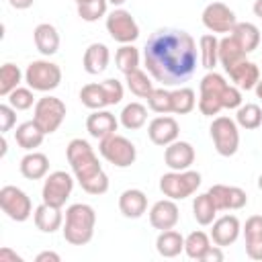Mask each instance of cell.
Returning a JSON list of instances; mask_svg holds the SVG:
<instances>
[{
	"label": "cell",
	"instance_id": "cell-45",
	"mask_svg": "<svg viewBox=\"0 0 262 262\" xmlns=\"http://www.w3.org/2000/svg\"><path fill=\"white\" fill-rule=\"evenodd\" d=\"M80 186H82V190L88 192V194H96V196H98V194H104V192L108 190V176H106L104 170H102L98 176H94V178L82 182Z\"/></svg>",
	"mask_w": 262,
	"mask_h": 262
},
{
	"label": "cell",
	"instance_id": "cell-19",
	"mask_svg": "<svg viewBox=\"0 0 262 262\" xmlns=\"http://www.w3.org/2000/svg\"><path fill=\"white\" fill-rule=\"evenodd\" d=\"M119 127V121L117 117L111 113V111H92L86 119V131L90 133V137L94 139H104L108 135H113Z\"/></svg>",
	"mask_w": 262,
	"mask_h": 262
},
{
	"label": "cell",
	"instance_id": "cell-1",
	"mask_svg": "<svg viewBox=\"0 0 262 262\" xmlns=\"http://www.w3.org/2000/svg\"><path fill=\"white\" fill-rule=\"evenodd\" d=\"M143 63L162 86H178L196 70V41L186 31L160 29L143 47Z\"/></svg>",
	"mask_w": 262,
	"mask_h": 262
},
{
	"label": "cell",
	"instance_id": "cell-47",
	"mask_svg": "<svg viewBox=\"0 0 262 262\" xmlns=\"http://www.w3.org/2000/svg\"><path fill=\"white\" fill-rule=\"evenodd\" d=\"M16 123V108H12L10 104H0V131L6 133L14 127Z\"/></svg>",
	"mask_w": 262,
	"mask_h": 262
},
{
	"label": "cell",
	"instance_id": "cell-2",
	"mask_svg": "<svg viewBox=\"0 0 262 262\" xmlns=\"http://www.w3.org/2000/svg\"><path fill=\"white\" fill-rule=\"evenodd\" d=\"M96 225V213L86 203H74L66 209V221H63V239L72 246H86L94 235Z\"/></svg>",
	"mask_w": 262,
	"mask_h": 262
},
{
	"label": "cell",
	"instance_id": "cell-9",
	"mask_svg": "<svg viewBox=\"0 0 262 262\" xmlns=\"http://www.w3.org/2000/svg\"><path fill=\"white\" fill-rule=\"evenodd\" d=\"M211 139H213V145L217 149L219 156L223 158H229L237 151L239 147V131H237V123L229 117H215L211 127Z\"/></svg>",
	"mask_w": 262,
	"mask_h": 262
},
{
	"label": "cell",
	"instance_id": "cell-13",
	"mask_svg": "<svg viewBox=\"0 0 262 262\" xmlns=\"http://www.w3.org/2000/svg\"><path fill=\"white\" fill-rule=\"evenodd\" d=\"M201 18H203V25L211 33H231L233 27L237 25L235 12L227 4H223V2H211V4H207Z\"/></svg>",
	"mask_w": 262,
	"mask_h": 262
},
{
	"label": "cell",
	"instance_id": "cell-11",
	"mask_svg": "<svg viewBox=\"0 0 262 262\" xmlns=\"http://www.w3.org/2000/svg\"><path fill=\"white\" fill-rule=\"evenodd\" d=\"M72 190H74V178L63 170H55L45 176L41 196H43V203L61 209L66 205V201L70 199Z\"/></svg>",
	"mask_w": 262,
	"mask_h": 262
},
{
	"label": "cell",
	"instance_id": "cell-56",
	"mask_svg": "<svg viewBox=\"0 0 262 262\" xmlns=\"http://www.w3.org/2000/svg\"><path fill=\"white\" fill-rule=\"evenodd\" d=\"M82 2H86V0H76V4H82Z\"/></svg>",
	"mask_w": 262,
	"mask_h": 262
},
{
	"label": "cell",
	"instance_id": "cell-5",
	"mask_svg": "<svg viewBox=\"0 0 262 262\" xmlns=\"http://www.w3.org/2000/svg\"><path fill=\"white\" fill-rule=\"evenodd\" d=\"M25 82L37 92H51L61 82V70L49 59H35L25 70Z\"/></svg>",
	"mask_w": 262,
	"mask_h": 262
},
{
	"label": "cell",
	"instance_id": "cell-10",
	"mask_svg": "<svg viewBox=\"0 0 262 262\" xmlns=\"http://www.w3.org/2000/svg\"><path fill=\"white\" fill-rule=\"evenodd\" d=\"M0 207L6 213V217H10L12 221H18V223L27 221L33 215V203H31L29 194L12 184H6L0 188Z\"/></svg>",
	"mask_w": 262,
	"mask_h": 262
},
{
	"label": "cell",
	"instance_id": "cell-41",
	"mask_svg": "<svg viewBox=\"0 0 262 262\" xmlns=\"http://www.w3.org/2000/svg\"><path fill=\"white\" fill-rule=\"evenodd\" d=\"M106 6H108V0H86L78 4V16L86 23H94L106 14Z\"/></svg>",
	"mask_w": 262,
	"mask_h": 262
},
{
	"label": "cell",
	"instance_id": "cell-50",
	"mask_svg": "<svg viewBox=\"0 0 262 262\" xmlns=\"http://www.w3.org/2000/svg\"><path fill=\"white\" fill-rule=\"evenodd\" d=\"M37 262H59L61 258H59V254H55V252H49V250H45V252H41V254H37V258H35Z\"/></svg>",
	"mask_w": 262,
	"mask_h": 262
},
{
	"label": "cell",
	"instance_id": "cell-28",
	"mask_svg": "<svg viewBox=\"0 0 262 262\" xmlns=\"http://www.w3.org/2000/svg\"><path fill=\"white\" fill-rule=\"evenodd\" d=\"M43 137H45V133L35 121H25L14 131L16 143L27 151H35V147H39L43 143Z\"/></svg>",
	"mask_w": 262,
	"mask_h": 262
},
{
	"label": "cell",
	"instance_id": "cell-15",
	"mask_svg": "<svg viewBox=\"0 0 262 262\" xmlns=\"http://www.w3.org/2000/svg\"><path fill=\"white\" fill-rule=\"evenodd\" d=\"M178 133H180V127L176 123L174 117H156L149 121V127H147V135L151 139V143L156 145H170L172 141L178 139Z\"/></svg>",
	"mask_w": 262,
	"mask_h": 262
},
{
	"label": "cell",
	"instance_id": "cell-33",
	"mask_svg": "<svg viewBox=\"0 0 262 262\" xmlns=\"http://www.w3.org/2000/svg\"><path fill=\"white\" fill-rule=\"evenodd\" d=\"M192 215H194V219H196L199 225H211V223L215 221L217 207H215V203L211 201L209 192H203V194H196V196H194Z\"/></svg>",
	"mask_w": 262,
	"mask_h": 262
},
{
	"label": "cell",
	"instance_id": "cell-51",
	"mask_svg": "<svg viewBox=\"0 0 262 262\" xmlns=\"http://www.w3.org/2000/svg\"><path fill=\"white\" fill-rule=\"evenodd\" d=\"M8 2H10V6L16 8V10H27V8L33 6L35 0H8Z\"/></svg>",
	"mask_w": 262,
	"mask_h": 262
},
{
	"label": "cell",
	"instance_id": "cell-3",
	"mask_svg": "<svg viewBox=\"0 0 262 262\" xmlns=\"http://www.w3.org/2000/svg\"><path fill=\"white\" fill-rule=\"evenodd\" d=\"M66 156H68V162H70V168L76 176V180L82 184L94 176H98L102 172V166L98 162V156L94 154L92 145L86 141V139H72L66 147Z\"/></svg>",
	"mask_w": 262,
	"mask_h": 262
},
{
	"label": "cell",
	"instance_id": "cell-20",
	"mask_svg": "<svg viewBox=\"0 0 262 262\" xmlns=\"http://www.w3.org/2000/svg\"><path fill=\"white\" fill-rule=\"evenodd\" d=\"M119 211L127 219H139L147 211V196L139 188H127L119 196Z\"/></svg>",
	"mask_w": 262,
	"mask_h": 262
},
{
	"label": "cell",
	"instance_id": "cell-29",
	"mask_svg": "<svg viewBox=\"0 0 262 262\" xmlns=\"http://www.w3.org/2000/svg\"><path fill=\"white\" fill-rule=\"evenodd\" d=\"M156 250L164 258H176L180 252H184V237L178 231H174V227L164 229L156 239Z\"/></svg>",
	"mask_w": 262,
	"mask_h": 262
},
{
	"label": "cell",
	"instance_id": "cell-49",
	"mask_svg": "<svg viewBox=\"0 0 262 262\" xmlns=\"http://www.w3.org/2000/svg\"><path fill=\"white\" fill-rule=\"evenodd\" d=\"M6 260H12V262H23V258H20L16 252H12L10 248H2V250H0V262H6Z\"/></svg>",
	"mask_w": 262,
	"mask_h": 262
},
{
	"label": "cell",
	"instance_id": "cell-44",
	"mask_svg": "<svg viewBox=\"0 0 262 262\" xmlns=\"http://www.w3.org/2000/svg\"><path fill=\"white\" fill-rule=\"evenodd\" d=\"M100 84H102V90H104V96H106L108 106L119 104V102L123 100V84H121L119 80L108 78V80H104V82H100Z\"/></svg>",
	"mask_w": 262,
	"mask_h": 262
},
{
	"label": "cell",
	"instance_id": "cell-31",
	"mask_svg": "<svg viewBox=\"0 0 262 262\" xmlns=\"http://www.w3.org/2000/svg\"><path fill=\"white\" fill-rule=\"evenodd\" d=\"M199 53H201V63L205 70H215L219 66V39L213 33H207L199 39Z\"/></svg>",
	"mask_w": 262,
	"mask_h": 262
},
{
	"label": "cell",
	"instance_id": "cell-7",
	"mask_svg": "<svg viewBox=\"0 0 262 262\" xmlns=\"http://www.w3.org/2000/svg\"><path fill=\"white\" fill-rule=\"evenodd\" d=\"M199 186H201V174L194 170H182V172L172 170L160 178V190L164 192V196L174 201H182L194 194Z\"/></svg>",
	"mask_w": 262,
	"mask_h": 262
},
{
	"label": "cell",
	"instance_id": "cell-53",
	"mask_svg": "<svg viewBox=\"0 0 262 262\" xmlns=\"http://www.w3.org/2000/svg\"><path fill=\"white\" fill-rule=\"evenodd\" d=\"M254 90H256V96H258V98H262V78L258 80V84H256V88H254Z\"/></svg>",
	"mask_w": 262,
	"mask_h": 262
},
{
	"label": "cell",
	"instance_id": "cell-30",
	"mask_svg": "<svg viewBox=\"0 0 262 262\" xmlns=\"http://www.w3.org/2000/svg\"><path fill=\"white\" fill-rule=\"evenodd\" d=\"M231 35L235 37V41L239 43V47L246 53H252L258 49L260 45V31L254 23H237L231 31Z\"/></svg>",
	"mask_w": 262,
	"mask_h": 262
},
{
	"label": "cell",
	"instance_id": "cell-54",
	"mask_svg": "<svg viewBox=\"0 0 262 262\" xmlns=\"http://www.w3.org/2000/svg\"><path fill=\"white\" fill-rule=\"evenodd\" d=\"M108 2H111V4H115V6H121V4H125L127 0H108Z\"/></svg>",
	"mask_w": 262,
	"mask_h": 262
},
{
	"label": "cell",
	"instance_id": "cell-8",
	"mask_svg": "<svg viewBox=\"0 0 262 262\" xmlns=\"http://www.w3.org/2000/svg\"><path fill=\"white\" fill-rule=\"evenodd\" d=\"M98 154H100L108 164H113V166H117V168H129V166L135 162V158H137L135 145H133L127 137L117 135V133H113V135L100 139V143H98Z\"/></svg>",
	"mask_w": 262,
	"mask_h": 262
},
{
	"label": "cell",
	"instance_id": "cell-37",
	"mask_svg": "<svg viewBox=\"0 0 262 262\" xmlns=\"http://www.w3.org/2000/svg\"><path fill=\"white\" fill-rule=\"evenodd\" d=\"M23 78H25V74L20 72L18 66L4 63L0 68V96H8L14 88H18L20 82H23Z\"/></svg>",
	"mask_w": 262,
	"mask_h": 262
},
{
	"label": "cell",
	"instance_id": "cell-52",
	"mask_svg": "<svg viewBox=\"0 0 262 262\" xmlns=\"http://www.w3.org/2000/svg\"><path fill=\"white\" fill-rule=\"evenodd\" d=\"M252 10H254V14H256L258 18H262V0H256L254 6H252Z\"/></svg>",
	"mask_w": 262,
	"mask_h": 262
},
{
	"label": "cell",
	"instance_id": "cell-24",
	"mask_svg": "<svg viewBox=\"0 0 262 262\" xmlns=\"http://www.w3.org/2000/svg\"><path fill=\"white\" fill-rule=\"evenodd\" d=\"M33 219H35L37 229L43 231V233H53V231H57L63 225L61 209L59 207H53V205H47V203H41L35 209Z\"/></svg>",
	"mask_w": 262,
	"mask_h": 262
},
{
	"label": "cell",
	"instance_id": "cell-34",
	"mask_svg": "<svg viewBox=\"0 0 262 262\" xmlns=\"http://www.w3.org/2000/svg\"><path fill=\"white\" fill-rule=\"evenodd\" d=\"M115 63H117V70L123 72V74H131L133 70L139 68V49L133 47V43H127V45H121L115 53Z\"/></svg>",
	"mask_w": 262,
	"mask_h": 262
},
{
	"label": "cell",
	"instance_id": "cell-32",
	"mask_svg": "<svg viewBox=\"0 0 262 262\" xmlns=\"http://www.w3.org/2000/svg\"><path fill=\"white\" fill-rule=\"evenodd\" d=\"M147 121V108L141 102H129L123 106L121 115H119V123L129 129V131H137L145 125Z\"/></svg>",
	"mask_w": 262,
	"mask_h": 262
},
{
	"label": "cell",
	"instance_id": "cell-35",
	"mask_svg": "<svg viewBox=\"0 0 262 262\" xmlns=\"http://www.w3.org/2000/svg\"><path fill=\"white\" fill-rule=\"evenodd\" d=\"M170 96H172V113L176 115H188L196 106V96L192 88L180 86L176 90H170Z\"/></svg>",
	"mask_w": 262,
	"mask_h": 262
},
{
	"label": "cell",
	"instance_id": "cell-26",
	"mask_svg": "<svg viewBox=\"0 0 262 262\" xmlns=\"http://www.w3.org/2000/svg\"><path fill=\"white\" fill-rule=\"evenodd\" d=\"M229 74V78H231V82L239 88V90H254L256 88V84H258V80H260V70H258V66L254 63V61H248V59H244L242 63H237L231 72H227Z\"/></svg>",
	"mask_w": 262,
	"mask_h": 262
},
{
	"label": "cell",
	"instance_id": "cell-39",
	"mask_svg": "<svg viewBox=\"0 0 262 262\" xmlns=\"http://www.w3.org/2000/svg\"><path fill=\"white\" fill-rule=\"evenodd\" d=\"M235 123L244 129H258L262 125V108L254 102H246L235 113Z\"/></svg>",
	"mask_w": 262,
	"mask_h": 262
},
{
	"label": "cell",
	"instance_id": "cell-40",
	"mask_svg": "<svg viewBox=\"0 0 262 262\" xmlns=\"http://www.w3.org/2000/svg\"><path fill=\"white\" fill-rule=\"evenodd\" d=\"M209 246H211V239H209V235L205 231H192V233H188L184 237V252L192 260L201 262V258H203V254L207 252Z\"/></svg>",
	"mask_w": 262,
	"mask_h": 262
},
{
	"label": "cell",
	"instance_id": "cell-18",
	"mask_svg": "<svg viewBox=\"0 0 262 262\" xmlns=\"http://www.w3.org/2000/svg\"><path fill=\"white\" fill-rule=\"evenodd\" d=\"M239 231H242L239 219L235 215H223V217L213 221L211 239H213V244L225 248V246H231L239 237Z\"/></svg>",
	"mask_w": 262,
	"mask_h": 262
},
{
	"label": "cell",
	"instance_id": "cell-4",
	"mask_svg": "<svg viewBox=\"0 0 262 262\" xmlns=\"http://www.w3.org/2000/svg\"><path fill=\"white\" fill-rule=\"evenodd\" d=\"M229 84L225 82V78L221 74H217L215 70L207 72L201 80V96H199V111L205 117H215L223 111V94L225 88Z\"/></svg>",
	"mask_w": 262,
	"mask_h": 262
},
{
	"label": "cell",
	"instance_id": "cell-55",
	"mask_svg": "<svg viewBox=\"0 0 262 262\" xmlns=\"http://www.w3.org/2000/svg\"><path fill=\"white\" fill-rule=\"evenodd\" d=\"M258 188H260V190H262V174H260V176H258Z\"/></svg>",
	"mask_w": 262,
	"mask_h": 262
},
{
	"label": "cell",
	"instance_id": "cell-25",
	"mask_svg": "<svg viewBox=\"0 0 262 262\" xmlns=\"http://www.w3.org/2000/svg\"><path fill=\"white\" fill-rule=\"evenodd\" d=\"M33 39H35V47L39 49V53L43 55H53L59 49V33L53 25L49 23H41L35 27L33 31Z\"/></svg>",
	"mask_w": 262,
	"mask_h": 262
},
{
	"label": "cell",
	"instance_id": "cell-46",
	"mask_svg": "<svg viewBox=\"0 0 262 262\" xmlns=\"http://www.w3.org/2000/svg\"><path fill=\"white\" fill-rule=\"evenodd\" d=\"M242 106V92H239V88L235 86V84H229L227 88H225V94H223V108H239Z\"/></svg>",
	"mask_w": 262,
	"mask_h": 262
},
{
	"label": "cell",
	"instance_id": "cell-17",
	"mask_svg": "<svg viewBox=\"0 0 262 262\" xmlns=\"http://www.w3.org/2000/svg\"><path fill=\"white\" fill-rule=\"evenodd\" d=\"M164 162L170 170H176V172H182V170H188L194 162V147L188 143V141H172L170 145H166V151H164Z\"/></svg>",
	"mask_w": 262,
	"mask_h": 262
},
{
	"label": "cell",
	"instance_id": "cell-21",
	"mask_svg": "<svg viewBox=\"0 0 262 262\" xmlns=\"http://www.w3.org/2000/svg\"><path fill=\"white\" fill-rule=\"evenodd\" d=\"M246 254L252 260H262V215H252L244 225Z\"/></svg>",
	"mask_w": 262,
	"mask_h": 262
},
{
	"label": "cell",
	"instance_id": "cell-36",
	"mask_svg": "<svg viewBox=\"0 0 262 262\" xmlns=\"http://www.w3.org/2000/svg\"><path fill=\"white\" fill-rule=\"evenodd\" d=\"M80 102L86 108H90V111H100V108L108 106L106 96H104V90H102V84H86V86H82V90H80Z\"/></svg>",
	"mask_w": 262,
	"mask_h": 262
},
{
	"label": "cell",
	"instance_id": "cell-27",
	"mask_svg": "<svg viewBox=\"0 0 262 262\" xmlns=\"http://www.w3.org/2000/svg\"><path fill=\"white\" fill-rule=\"evenodd\" d=\"M49 172V158L41 151H29L20 160V174L27 180H41Z\"/></svg>",
	"mask_w": 262,
	"mask_h": 262
},
{
	"label": "cell",
	"instance_id": "cell-48",
	"mask_svg": "<svg viewBox=\"0 0 262 262\" xmlns=\"http://www.w3.org/2000/svg\"><path fill=\"white\" fill-rule=\"evenodd\" d=\"M201 262H223V250H221V246H209L207 248V252L203 254V258H201Z\"/></svg>",
	"mask_w": 262,
	"mask_h": 262
},
{
	"label": "cell",
	"instance_id": "cell-42",
	"mask_svg": "<svg viewBox=\"0 0 262 262\" xmlns=\"http://www.w3.org/2000/svg\"><path fill=\"white\" fill-rule=\"evenodd\" d=\"M147 106L154 113H158V115L172 113V96H170V90H166L164 86L162 88H154L151 94L147 96Z\"/></svg>",
	"mask_w": 262,
	"mask_h": 262
},
{
	"label": "cell",
	"instance_id": "cell-16",
	"mask_svg": "<svg viewBox=\"0 0 262 262\" xmlns=\"http://www.w3.org/2000/svg\"><path fill=\"white\" fill-rule=\"evenodd\" d=\"M178 219H180V211H178V205L174 203V199L158 201L149 209V223H151V227H156L160 231L176 227Z\"/></svg>",
	"mask_w": 262,
	"mask_h": 262
},
{
	"label": "cell",
	"instance_id": "cell-23",
	"mask_svg": "<svg viewBox=\"0 0 262 262\" xmlns=\"http://www.w3.org/2000/svg\"><path fill=\"white\" fill-rule=\"evenodd\" d=\"M246 55L248 53L239 47V43L235 41V37L231 33L225 35L223 39H219V63L223 66L225 74L231 72L237 63H242L246 59Z\"/></svg>",
	"mask_w": 262,
	"mask_h": 262
},
{
	"label": "cell",
	"instance_id": "cell-22",
	"mask_svg": "<svg viewBox=\"0 0 262 262\" xmlns=\"http://www.w3.org/2000/svg\"><path fill=\"white\" fill-rule=\"evenodd\" d=\"M108 61H111V51L104 43H92L86 47L84 51V59H82V66L86 70V74H102L106 68H108Z\"/></svg>",
	"mask_w": 262,
	"mask_h": 262
},
{
	"label": "cell",
	"instance_id": "cell-14",
	"mask_svg": "<svg viewBox=\"0 0 262 262\" xmlns=\"http://www.w3.org/2000/svg\"><path fill=\"white\" fill-rule=\"evenodd\" d=\"M207 192H209L211 201L215 203L217 211H237V209H244L248 203V194L239 186L213 184Z\"/></svg>",
	"mask_w": 262,
	"mask_h": 262
},
{
	"label": "cell",
	"instance_id": "cell-43",
	"mask_svg": "<svg viewBox=\"0 0 262 262\" xmlns=\"http://www.w3.org/2000/svg\"><path fill=\"white\" fill-rule=\"evenodd\" d=\"M35 90L33 88H23V86H18V88H14L6 98H8V104L12 106V108H16V111H27V108H31V106H35V94H33Z\"/></svg>",
	"mask_w": 262,
	"mask_h": 262
},
{
	"label": "cell",
	"instance_id": "cell-12",
	"mask_svg": "<svg viewBox=\"0 0 262 262\" xmlns=\"http://www.w3.org/2000/svg\"><path fill=\"white\" fill-rule=\"evenodd\" d=\"M106 31L121 45L133 43L139 37V25L131 16V12L125 10V8H115L113 12H108V16H106Z\"/></svg>",
	"mask_w": 262,
	"mask_h": 262
},
{
	"label": "cell",
	"instance_id": "cell-6",
	"mask_svg": "<svg viewBox=\"0 0 262 262\" xmlns=\"http://www.w3.org/2000/svg\"><path fill=\"white\" fill-rule=\"evenodd\" d=\"M66 119V104L57 96H41L33 106V121L43 129L45 135H51L59 129Z\"/></svg>",
	"mask_w": 262,
	"mask_h": 262
},
{
	"label": "cell",
	"instance_id": "cell-38",
	"mask_svg": "<svg viewBox=\"0 0 262 262\" xmlns=\"http://www.w3.org/2000/svg\"><path fill=\"white\" fill-rule=\"evenodd\" d=\"M125 82H127V88L139 98H147L151 94V90H154V84H151L149 76L139 68L133 70L131 74H125Z\"/></svg>",
	"mask_w": 262,
	"mask_h": 262
}]
</instances>
